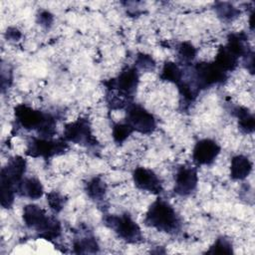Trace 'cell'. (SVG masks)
Wrapping results in <instances>:
<instances>
[{
	"instance_id": "6da1fadb",
	"label": "cell",
	"mask_w": 255,
	"mask_h": 255,
	"mask_svg": "<svg viewBox=\"0 0 255 255\" xmlns=\"http://www.w3.org/2000/svg\"><path fill=\"white\" fill-rule=\"evenodd\" d=\"M14 116L19 127L27 130H36L39 136L52 137L56 132V120L51 114L23 104L14 109Z\"/></svg>"
},
{
	"instance_id": "7a4b0ae2",
	"label": "cell",
	"mask_w": 255,
	"mask_h": 255,
	"mask_svg": "<svg viewBox=\"0 0 255 255\" xmlns=\"http://www.w3.org/2000/svg\"><path fill=\"white\" fill-rule=\"evenodd\" d=\"M27 161L20 155L11 157L0 173V195L1 205L4 208H10L14 202L18 183L24 177Z\"/></svg>"
},
{
	"instance_id": "3957f363",
	"label": "cell",
	"mask_w": 255,
	"mask_h": 255,
	"mask_svg": "<svg viewBox=\"0 0 255 255\" xmlns=\"http://www.w3.org/2000/svg\"><path fill=\"white\" fill-rule=\"evenodd\" d=\"M145 225L158 231L175 234L181 229V220L175 209L164 199L157 198L148 207L145 217Z\"/></svg>"
},
{
	"instance_id": "277c9868",
	"label": "cell",
	"mask_w": 255,
	"mask_h": 255,
	"mask_svg": "<svg viewBox=\"0 0 255 255\" xmlns=\"http://www.w3.org/2000/svg\"><path fill=\"white\" fill-rule=\"evenodd\" d=\"M25 225L38 232V236L46 240H53L61 234V223L55 217L48 216L46 211L36 204H27L23 208Z\"/></svg>"
},
{
	"instance_id": "5b68a950",
	"label": "cell",
	"mask_w": 255,
	"mask_h": 255,
	"mask_svg": "<svg viewBox=\"0 0 255 255\" xmlns=\"http://www.w3.org/2000/svg\"><path fill=\"white\" fill-rule=\"evenodd\" d=\"M104 222L120 238L128 243H136L142 238L140 227L128 213L121 215L107 214L104 217Z\"/></svg>"
},
{
	"instance_id": "8992f818",
	"label": "cell",
	"mask_w": 255,
	"mask_h": 255,
	"mask_svg": "<svg viewBox=\"0 0 255 255\" xmlns=\"http://www.w3.org/2000/svg\"><path fill=\"white\" fill-rule=\"evenodd\" d=\"M138 71L133 67H126L122 70V72L113 79L105 82V86L107 87L109 93L114 92L113 94L125 98L131 102L138 85Z\"/></svg>"
},
{
	"instance_id": "52a82bcc",
	"label": "cell",
	"mask_w": 255,
	"mask_h": 255,
	"mask_svg": "<svg viewBox=\"0 0 255 255\" xmlns=\"http://www.w3.org/2000/svg\"><path fill=\"white\" fill-rule=\"evenodd\" d=\"M68 148V141L64 138L53 139L51 137H32L26 148V154L31 157H43L45 159L62 154Z\"/></svg>"
},
{
	"instance_id": "ba28073f",
	"label": "cell",
	"mask_w": 255,
	"mask_h": 255,
	"mask_svg": "<svg viewBox=\"0 0 255 255\" xmlns=\"http://www.w3.org/2000/svg\"><path fill=\"white\" fill-rule=\"evenodd\" d=\"M64 139L87 147L98 144L97 138L93 134L90 121L86 118H80L67 124L64 128Z\"/></svg>"
},
{
	"instance_id": "9c48e42d",
	"label": "cell",
	"mask_w": 255,
	"mask_h": 255,
	"mask_svg": "<svg viewBox=\"0 0 255 255\" xmlns=\"http://www.w3.org/2000/svg\"><path fill=\"white\" fill-rule=\"evenodd\" d=\"M133 131L142 134L151 133L156 128V122L151 113L137 104H129L126 108V122Z\"/></svg>"
},
{
	"instance_id": "30bf717a",
	"label": "cell",
	"mask_w": 255,
	"mask_h": 255,
	"mask_svg": "<svg viewBox=\"0 0 255 255\" xmlns=\"http://www.w3.org/2000/svg\"><path fill=\"white\" fill-rule=\"evenodd\" d=\"M194 87L200 91L221 84L227 79V73L223 72L213 62H200L193 68Z\"/></svg>"
},
{
	"instance_id": "8fae6325",
	"label": "cell",
	"mask_w": 255,
	"mask_h": 255,
	"mask_svg": "<svg viewBox=\"0 0 255 255\" xmlns=\"http://www.w3.org/2000/svg\"><path fill=\"white\" fill-rule=\"evenodd\" d=\"M198 175L195 168L181 165L177 168L174 176V192L180 196L191 194L197 187Z\"/></svg>"
},
{
	"instance_id": "7c38bea8",
	"label": "cell",
	"mask_w": 255,
	"mask_h": 255,
	"mask_svg": "<svg viewBox=\"0 0 255 255\" xmlns=\"http://www.w3.org/2000/svg\"><path fill=\"white\" fill-rule=\"evenodd\" d=\"M132 180L134 185L144 191H148L152 194L158 195L162 192V184L159 177L153 170L138 166L132 172Z\"/></svg>"
},
{
	"instance_id": "4fadbf2b",
	"label": "cell",
	"mask_w": 255,
	"mask_h": 255,
	"mask_svg": "<svg viewBox=\"0 0 255 255\" xmlns=\"http://www.w3.org/2000/svg\"><path fill=\"white\" fill-rule=\"evenodd\" d=\"M220 145L211 138H202L198 140L192 150L193 161L197 165L211 164L220 153Z\"/></svg>"
},
{
	"instance_id": "5bb4252c",
	"label": "cell",
	"mask_w": 255,
	"mask_h": 255,
	"mask_svg": "<svg viewBox=\"0 0 255 255\" xmlns=\"http://www.w3.org/2000/svg\"><path fill=\"white\" fill-rule=\"evenodd\" d=\"M16 192L20 196L36 200L42 197L44 187L41 181L35 177H23L17 185Z\"/></svg>"
},
{
	"instance_id": "9a60e30c",
	"label": "cell",
	"mask_w": 255,
	"mask_h": 255,
	"mask_svg": "<svg viewBox=\"0 0 255 255\" xmlns=\"http://www.w3.org/2000/svg\"><path fill=\"white\" fill-rule=\"evenodd\" d=\"M253 164L251 160L242 154H238L232 157L230 165V176L234 180L245 179L252 171Z\"/></svg>"
},
{
	"instance_id": "2e32d148",
	"label": "cell",
	"mask_w": 255,
	"mask_h": 255,
	"mask_svg": "<svg viewBox=\"0 0 255 255\" xmlns=\"http://www.w3.org/2000/svg\"><path fill=\"white\" fill-rule=\"evenodd\" d=\"M233 115L238 121V128L244 133H252L255 128L254 115L245 107H236L233 109Z\"/></svg>"
},
{
	"instance_id": "e0dca14e",
	"label": "cell",
	"mask_w": 255,
	"mask_h": 255,
	"mask_svg": "<svg viewBox=\"0 0 255 255\" xmlns=\"http://www.w3.org/2000/svg\"><path fill=\"white\" fill-rule=\"evenodd\" d=\"M238 60L239 59L236 58L230 51H228V49L225 46H221L218 49V52L215 56V60L213 63L223 72L228 73L235 70V68L238 65Z\"/></svg>"
},
{
	"instance_id": "ac0fdd59",
	"label": "cell",
	"mask_w": 255,
	"mask_h": 255,
	"mask_svg": "<svg viewBox=\"0 0 255 255\" xmlns=\"http://www.w3.org/2000/svg\"><path fill=\"white\" fill-rule=\"evenodd\" d=\"M85 190L91 199L95 201H101L106 195L107 185L101 177L95 176L86 183Z\"/></svg>"
},
{
	"instance_id": "d6986e66",
	"label": "cell",
	"mask_w": 255,
	"mask_h": 255,
	"mask_svg": "<svg viewBox=\"0 0 255 255\" xmlns=\"http://www.w3.org/2000/svg\"><path fill=\"white\" fill-rule=\"evenodd\" d=\"M159 78L162 81L173 83L177 86L183 80V72L177 64L167 61L162 66Z\"/></svg>"
},
{
	"instance_id": "ffe728a7",
	"label": "cell",
	"mask_w": 255,
	"mask_h": 255,
	"mask_svg": "<svg viewBox=\"0 0 255 255\" xmlns=\"http://www.w3.org/2000/svg\"><path fill=\"white\" fill-rule=\"evenodd\" d=\"M74 252L77 254L84 253H97L99 251V245L96 238L92 235H85L76 238L73 243Z\"/></svg>"
},
{
	"instance_id": "44dd1931",
	"label": "cell",
	"mask_w": 255,
	"mask_h": 255,
	"mask_svg": "<svg viewBox=\"0 0 255 255\" xmlns=\"http://www.w3.org/2000/svg\"><path fill=\"white\" fill-rule=\"evenodd\" d=\"M214 10L217 16L223 21H233L241 13L237 7L229 2H215Z\"/></svg>"
},
{
	"instance_id": "7402d4cb",
	"label": "cell",
	"mask_w": 255,
	"mask_h": 255,
	"mask_svg": "<svg viewBox=\"0 0 255 255\" xmlns=\"http://www.w3.org/2000/svg\"><path fill=\"white\" fill-rule=\"evenodd\" d=\"M208 254H232L233 247L231 241L226 237H218L206 251Z\"/></svg>"
},
{
	"instance_id": "603a6c76",
	"label": "cell",
	"mask_w": 255,
	"mask_h": 255,
	"mask_svg": "<svg viewBox=\"0 0 255 255\" xmlns=\"http://www.w3.org/2000/svg\"><path fill=\"white\" fill-rule=\"evenodd\" d=\"M177 54L182 63L190 64L196 57V49L189 42H181L177 46Z\"/></svg>"
},
{
	"instance_id": "cb8c5ba5",
	"label": "cell",
	"mask_w": 255,
	"mask_h": 255,
	"mask_svg": "<svg viewBox=\"0 0 255 255\" xmlns=\"http://www.w3.org/2000/svg\"><path fill=\"white\" fill-rule=\"evenodd\" d=\"M132 132V128L127 123H118L113 127V138L118 144L123 143Z\"/></svg>"
},
{
	"instance_id": "d4e9b609",
	"label": "cell",
	"mask_w": 255,
	"mask_h": 255,
	"mask_svg": "<svg viewBox=\"0 0 255 255\" xmlns=\"http://www.w3.org/2000/svg\"><path fill=\"white\" fill-rule=\"evenodd\" d=\"M134 67L137 69L138 72H139V70L145 71V72H150L155 69V61L148 54L138 53L135 57Z\"/></svg>"
},
{
	"instance_id": "484cf974",
	"label": "cell",
	"mask_w": 255,
	"mask_h": 255,
	"mask_svg": "<svg viewBox=\"0 0 255 255\" xmlns=\"http://www.w3.org/2000/svg\"><path fill=\"white\" fill-rule=\"evenodd\" d=\"M46 198L48 205L55 213H59L64 208V205L66 203L65 197L57 191H51L47 193Z\"/></svg>"
},
{
	"instance_id": "4316f807",
	"label": "cell",
	"mask_w": 255,
	"mask_h": 255,
	"mask_svg": "<svg viewBox=\"0 0 255 255\" xmlns=\"http://www.w3.org/2000/svg\"><path fill=\"white\" fill-rule=\"evenodd\" d=\"M54 15L48 10H40L37 14V23L42 27L48 29L53 25Z\"/></svg>"
},
{
	"instance_id": "83f0119b",
	"label": "cell",
	"mask_w": 255,
	"mask_h": 255,
	"mask_svg": "<svg viewBox=\"0 0 255 255\" xmlns=\"http://www.w3.org/2000/svg\"><path fill=\"white\" fill-rule=\"evenodd\" d=\"M5 37H6V39L9 40V41H14V42H16V41H19V40L21 39L22 34H21V32H20L17 28H15V27H9V28L7 29V31L5 32Z\"/></svg>"
}]
</instances>
